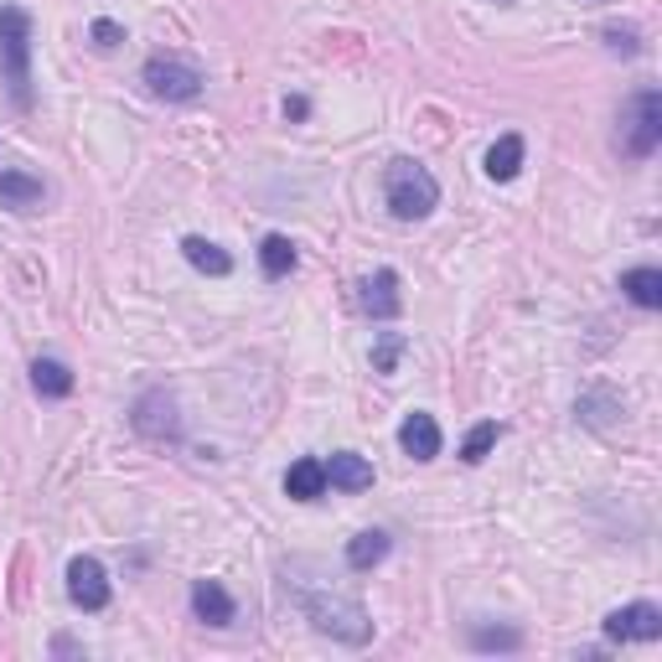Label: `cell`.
<instances>
[{"instance_id":"7a4b0ae2","label":"cell","mask_w":662,"mask_h":662,"mask_svg":"<svg viewBox=\"0 0 662 662\" xmlns=\"http://www.w3.org/2000/svg\"><path fill=\"white\" fill-rule=\"evenodd\" d=\"M383 197H389V213L404 223H420L435 213L441 203V187H435V176H430L420 161H393L389 176H383Z\"/></svg>"},{"instance_id":"7402d4cb","label":"cell","mask_w":662,"mask_h":662,"mask_svg":"<svg viewBox=\"0 0 662 662\" xmlns=\"http://www.w3.org/2000/svg\"><path fill=\"white\" fill-rule=\"evenodd\" d=\"M606 36H611V47H616V52H637L631 32H621V26H606Z\"/></svg>"},{"instance_id":"9c48e42d","label":"cell","mask_w":662,"mask_h":662,"mask_svg":"<svg viewBox=\"0 0 662 662\" xmlns=\"http://www.w3.org/2000/svg\"><path fill=\"white\" fill-rule=\"evenodd\" d=\"M326 481L341 487V492H368L373 487V466L362 456H352V451H337V456L326 460Z\"/></svg>"},{"instance_id":"e0dca14e","label":"cell","mask_w":662,"mask_h":662,"mask_svg":"<svg viewBox=\"0 0 662 662\" xmlns=\"http://www.w3.org/2000/svg\"><path fill=\"white\" fill-rule=\"evenodd\" d=\"M259 264H264V274H270V280L290 274V270H295V243H290L285 234H270L264 243H259Z\"/></svg>"},{"instance_id":"44dd1931","label":"cell","mask_w":662,"mask_h":662,"mask_svg":"<svg viewBox=\"0 0 662 662\" xmlns=\"http://www.w3.org/2000/svg\"><path fill=\"white\" fill-rule=\"evenodd\" d=\"M94 42H99V47H119V42H124V26H119V21H94Z\"/></svg>"},{"instance_id":"6da1fadb","label":"cell","mask_w":662,"mask_h":662,"mask_svg":"<svg viewBox=\"0 0 662 662\" xmlns=\"http://www.w3.org/2000/svg\"><path fill=\"white\" fill-rule=\"evenodd\" d=\"M0 63L21 109H32V17L21 6H0Z\"/></svg>"},{"instance_id":"4fadbf2b","label":"cell","mask_w":662,"mask_h":662,"mask_svg":"<svg viewBox=\"0 0 662 662\" xmlns=\"http://www.w3.org/2000/svg\"><path fill=\"white\" fill-rule=\"evenodd\" d=\"M518 166H523V135H502L492 151H487V176H492V182H512Z\"/></svg>"},{"instance_id":"52a82bcc","label":"cell","mask_w":662,"mask_h":662,"mask_svg":"<svg viewBox=\"0 0 662 662\" xmlns=\"http://www.w3.org/2000/svg\"><path fill=\"white\" fill-rule=\"evenodd\" d=\"M399 445H404V456H414V460H435L441 456V425H435L430 414H409L404 425H399Z\"/></svg>"},{"instance_id":"5bb4252c","label":"cell","mask_w":662,"mask_h":662,"mask_svg":"<svg viewBox=\"0 0 662 662\" xmlns=\"http://www.w3.org/2000/svg\"><path fill=\"white\" fill-rule=\"evenodd\" d=\"M389 560V533H378V528H368V533H357L352 544H347V564L352 569H373V564Z\"/></svg>"},{"instance_id":"30bf717a","label":"cell","mask_w":662,"mask_h":662,"mask_svg":"<svg viewBox=\"0 0 662 662\" xmlns=\"http://www.w3.org/2000/svg\"><path fill=\"white\" fill-rule=\"evenodd\" d=\"M192 606H197V616H203L207 627H228L234 621V595L223 590L218 579H197L192 585Z\"/></svg>"},{"instance_id":"277c9868","label":"cell","mask_w":662,"mask_h":662,"mask_svg":"<svg viewBox=\"0 0 662 662\" xmlns=\"http://www.w3.org/2000/svg\"><path fill=\"white\" fill-rule=\"evenodd\" d=\"M145 84H151L155 99L187 104L203 94V73L192 68V63H176V57H151V63H145Z\"/></svg>"},{"instance_id":"7c38bea8","label":"cell","mask_w":662,"mask_h":662,"mask_svg":"<svg viewBox=\"0 0 662 662\" xmlns=\"http://www.w3.org/2000/svg\"><path fill=\"white\" fill-rule=\"evenodd\" d=\"M32 383H36V393H47V399H68V393H73L68 362H57V357H36V362H32Z\"/></svg>"},{"instance_id":"ac0fdd59","label":"cell","mask_w":662,"mask_h":662,"mask_svg":"<svg viewBox=\"0 0 662 662\" xmlns=\"http://www.w3.org/2000/svg\"><path fill=\"white\" fill-rule=\"evenodd\" d=\"M182 254H187L203 274H228L234 270V259L223 254L218 243H207V238H182Z\"/></svg>"},{"instance_id":"8992f818","label":"cell","mask_w":662,"mask_h":662,"mask_svg":"<svg viewBox=\"0 0 662 662\" xmlns=\"http://www.w3.org/2000/svg\"><path fill=\"white\" fill-rule=\"evenodd\" d=\"M68 595L73 606H84V611H104L109 606V579H104V564L99 560H73L68 564Z\"/></svg>"},{"instance_id":"d6986e66","label":"cell","mask_w":662,"mask_h":662,"mask_svg":"<svg viewBox=\"0 0 662 662\" xmlns=\"http://www.w3.org/2000/svg\"><path fill=\"white\" fill-rule=\"evenodd\" d=\"M497 435H502V425H497V420H481V425H476L471 435L460 441V460H466V466H481V460H487V451L497 445Z\"/></svg>"},{"instance_id":"ba28073f","label":"cell","mask_w":662,"mask_h":662,"mask_svg":"<svg viewBox=\"0 0 662 662\" xmlns=\"http://www.w3.org/2000/svg\"><path fill=\"white\" fill-rule=\"evenodd\" d=\"M362 311H368V316H378V322L399 316V274L378 270L373 280H362Z\"/></svg>"},{"instance_id":"2e32d148","label":"cell","mask_w":662,"mask_h":662,"mask_svg":"<svg viewBox=\"0 0 662 662\" xmlns=\"http://www.w3.org/2000/svg\"><path fill=\"white\" fill-rule=\"evenodd\" d=\"M0 203L6 207H36L42 203V182L26 176V171H6V176H0Z\"/></svg>"},{"instance_id":"8fae6325","label":"cell","mask_w":662,"mask_h":662,"mask_svg":"<svg viewBox=\"0 0 662 662\" xmlns=\"http://www.w3.org/2000/svg\"><path fill=\"white\" fill-rule=\"evenodd\" d=\"M285 492L295 497V502H316V497L326 492V460H316V456L295 460L285 471Z\"/></svg>"},{"instance_id":"9a60e30c","label":"cell","mask_w":662,"mask_h":662,"mask_svg":"<svg viewBox=\"0 0 662 662\" xmlns=\"http://www.w3.org/2000/svg\"><path fill=\"white\" fill-rule=\"evenodd\" d=\"M621 290H627V295L642 311H658L662 306V274L658 270H627V274H621Z\"/></svg>"},{"instance_id":"3957f363","label":"cell","mask_w":662,"mask_h":662,"mask_svg":"<svg viewBox=\"0 0 662 662\" xmlns=\"http://www.w3.org/2000/svg\"><path fill=\"white\" fill-rule=\"evenodd\" d=\"M621 140H627L631 155H652V151H658V140H662V94H658V88H647V94L631 99Z\"/></svg>"},{"instance_id":"ffe728a7","label":"cell","mask_w":662,"mask_h":662,"mask_svg":"<svg viewBox=\"0 0 662 662\" xmlns=\"http://www.w3.org/2000/svg\"><path fill=\"white\" fill-rule=\"evenodd\" d=\"M404 332H383L378 337V347H373V373H393L399 368V357H404Z\"/></svg>"},{"instance_id":"5b68a950","label":"cell","mask_w":662,"mask_h":662,"mask_svg":"<svg viewBox=\"0 0 662 662\" xmlns=\"http://www.w3.org/2000/svg\"><path fill=\"white\" fill-rule=\"evenodd\" d=\"M606 637H616V642H658L662 637V611L658 606H647V600L621 606V611L606 616Z\"/></svg>"}]
</instances>
